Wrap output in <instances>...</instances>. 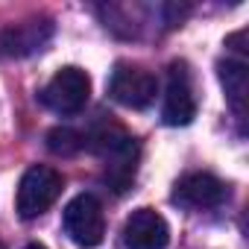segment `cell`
Wrapping results in <instances>:
<instances>
[{"mask_svg": "<svg viewBox=\"0 0 249 249\" xmlns=\"http://www.w3.org/2000/svg\"><path fill=\"white\" fill-rule=\"evenodd\" d=\"M91 150L103 159V179L114 194L129 191L138 170V141L117 123H103L91 135Z\"/></svg>", "mask_w": 249, "mask_h": 249, "instance_id": "1", "label": "cell"}, {"mask_svg": "<svg viewBox=\"0 0 249 249\" xmlns=\"http://www.w3.org/2000/svg\"><path fill=\"white\" fill-rule=\"evenodd\" d=\"M62 173L47 167V164H33L18 185V196H15V208L24 220H36L41 217L62 194Z\"/></svg>", "mask_w": 249, "mask_h": 249, "instance_id": "2", "label": "cell"}, {"mask_svg": "<svg viewBox=\"0 0 249 249\" xmlns=\"http://www.w3.org/2000/svg\"><path fill=\"white\" fill-rule=\"evenodd\" d=\"M88 97H91V79H88V73L82 68H73V65L56 71L53 79L41 91V103L50 111L62 114V117L82 111Z\"/></svg>", "mask_w": 249, "mask_h": 249, "instance_id": "3", "label": "cell"}, {"mask_svg": "<svg viewBox=\"0 0 249 249\" xmlns=\"http://www.w3.org/2000/svg\"><path fill=\"white\" fill-rule=\"evenodd\" d=\"M65 231L68 237L82 246V249H94L103 243L106 234V217H103V205L94 194H79L68 202L65 208Z\"/></svg>", "mask_w": 249, "mask_h": 249, "instance_id": "4", "label": "cell"}, {"mask_svg": "<svg viewBox=\"0 0 249 249\" xmlns=\"http://www.w3.org/2000/svg\"><path fill=\"white\" fill-rule=\"evenodd\" d=\"M108 94L114 103L126 106V108H147L159 94V79H156V73H150L141 65L120 62L111 71Z\"/></svg>", "mask_w": 249, "mask_h": 249, "instance_id": "5", "label": "cell"}, {"mask_svg": "<svg viewBox=\"0 0 249 249\" xmlns=\"http://www.w3.org/2000/svg\"><path fill=\"white\" fill-rule=\"evenodd\" d=\"M161 117H164L167 126H188V123L196 117V100H194V88H191V73H188V68L182 62L170 65Z\"/></svg>", "mask_w": 249, "mask_h": 249, "instance_id": "6", "label": "cell"}, {"mask_svg": "<svg viewBox=\"0 0 249 249\" xmlns=\"http://www.w3.org/2000/svg\"><path fill=\"white\" fill-rule=\"evenodd\" d=\"M170 240L167 220L153 208H138L123 226V249H164Z\"/></svg>", "mask_w": 249, "mask_h": 249, "instance_id": "7", "label": "cell"}, {"mask_svg": "<svg viewBox=\"0 0 249 249\" xmlns=\"http://www.w3.org/2000/svg\"><path fill=\"white\" fill-rule=\"evenodd\" d=\"M170 199L179 208H217L226 199V185L211 173H188L176 182Z\"/></svg>", "mask_w": 249, "mask_h": 249, "instance_id": "8", "label": "cell"}, {"mask_svg": "<svg viewBox=\"0 0 249 249\" xmlns=\"http://www.w3.org/2000/svg\"><path fill=\"white\" fill-rule=\"evenodd\" d=\"M53 36V24L50 21H24L15 27L0 30V56H30L36 50H44V44Z\"/></svg>", "mask_w": 249, "mask_h": 249, "instance_id": "9", "label": "cell"}, {"mask_svg": "<svg viewBox=\"0 0 249 249\" xmlns=\"http://www.w3.org/2000/svg\"><path fill=\"white\" fill-rule=\"evenodd\" d=\"M217 73H220V82H223V91H226V100H229L234 117L243 123L246 120V97H249L246 62L243 59H226L217 65Z\"/></svg>", "mask_w": 249, "mask_h": 249, "instance_id": "10", "label": "cell"}, {"mask_svg": "<svg viewBox=\"0 0 249 249\" xmlns=\"http://www.w3.org/2000/svg\"><path fill=\"white\" fill-rule=\"evenodd\" d=\"M47 147H50V153H56V156H73V153H79V150L85 147V141H82L79 132H73V129H68V126H59V129H53V132L47 135Z\"/></svg>", "mask_w": 249, "mask_h": 249, "instance_id": "11", "label": "cell"}, {"mask_svg": "<svg viewBox=\"0 0 249 249\" xmlns=\"http://www.w3.org/2000/svg\"><path fill=\"white\" fill-rule=\"evenodd\" d=\"M24 249H44L41 243H30V246H24Z\"/></svg>", "mask_w": 249, "mask_h": 249, "instance_id": "12", "label": "cell"}, {"mask_svg": "<svg viewBox=\"0 0 249 249\" xmlns=\"http://www.w3.org/2000/svg\"><path fill=\"white\" fill-rule=\"evenodd\" d=\"M0 249H6V246H3V243H0Z\"/></svg>", "mask_w": 249, "mask_h": 249, "instance_id": "13", "label": "cell"}]
</instances>
